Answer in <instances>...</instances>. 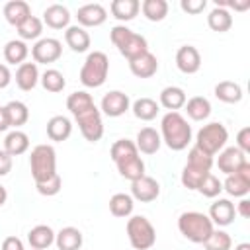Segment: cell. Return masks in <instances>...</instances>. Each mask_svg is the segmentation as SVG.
<instances>
[{
    "mask_svg": "<svg viewBox=\"0 0 250 250\" xmlns=\"http://www.w3.org/2000/svg\"><path fill=\"white\" fill-rule=\"evenodd\" d=\"M27 148H29V137L23 133V131H20V129H14V131H10L8 135H6V139H4V150L14 158V156H20V154H23V152H27Z\"/></svg>",
    "mask_w": 250,
    "mask_h": 250,
    "instance_id": "obj_30",
    "label": "cell"
},
{
    "mask_svg": "<svg viewBox=\"0 0 250 250\" xmlns=\"http://www.w3.org/2000/svg\"><path fill=\"white\" fill-rule=\"evenodd\" d=\"M160 139L170 150H184L191 143V125L180 111H168L160 119Z\"/></svg>",
    "mask_w": 250,
    "mask_h": 250,
    "instance_id": "obj_2",
    "label": "cell"
},
{
    "mask_svg": "<svg viewBox=\"0 0 250 250\" xmlns=\"http://www.w3.org/2000/svg\"><path fill=\"white\" fill-rule=\"evenodd\" d=\"M127 238H129V244L135 248V250H148L154 246L156 242V230L152 227V223L143 217V215H133L127 219Z\"/></svg>",
    "mask_w": 250,
    "mask_h": 250,
    "instance_id": "obj_7",
    "label": "cell"
},
{
    "mask_svg": "<svg viewBox=\"0 0 250 250\" xmlns=\"http://www.w3.org/2000/svg\"><path fill=\"white\" fill-rule=\"evenodd\" d=\"M82 242L84 236L76 227H64L55 234V244L59 250H80Z\"/></svg>",
    "mask_w": 250,
    "mask_h": 250,
    "instance_id": "obj_23",
    "label": "cell"
},
{
    "mask_svg": "<svg viewBox=\"0 0 250 250\" xmlns=\"http://www.w3.org/2000/svg\"><path fill=\"white\" fill-rule=\"evenodd\" d=\"M109 39L127 61H133L148 51L146 39L143 35L135 33L133 29H129L127 25H113L109 31Z\"/></svg>",
    "mask_w": 250,
    "mask_h": 250,
    "instance_id": "obj_4",
    "label": "cell"
},
{
    "mask_svg": "<svg viewBox=\"0 0 250 250\" xmlns=\"http://www.w3.org/2000/svg\"><path fill=\"white\" fill-rule=\"evenodd\" d=\"M64 41L74 53H86L90 49V33L80 25H68L64 31Z\"/></svg>",
    "mask_w": 250,
    "mask_h": 250,
    "instance_id": "obj_24",
    "label": "cell"
},
{
    "mask_svg": "<svg viewBox=\"0 0 250 250\" xmlns=\"http://www.w3.org/2000/svg\"><path fill=\"white\" fill-rule=\"evenodd\" d=\"M246 154L242 150H238L236 146H227L219 152V158H217V168L223 172V174H234L244 162H246Z\"/></svg>",
    "mask_w": 250,
    "mask_h": 250,
    "instance_id": "obj_16",
    "label": "cell"
},
{
    "mask_svg": "<svg viewBox=\"0 0 250 250\" xmlns=\"http://www.w3.org/2000/svg\"><path fill=\"white\" fill-rule=\"evenodd\" d=\"M234 215H236L234 203H232L230 199H227V197H219L217 201L211 203L207 217H209L211 223L217 225V227H229V225L234 221Z\"/></svg>",
    "mask_w": 250,
    "mask_h": 250,
    "instance_id": "obj_15",
    "label": "cell"
},
{
    "mask_svg": "<svg viewBox=\"0 0 250 250\" xmlns=\"http://www.w3.org/2000/svg\"><path fill=\"white\" fill-rule=\"evenodd\" d=\"M186 113L191 121H205L211 115V102L203 96H193L186 100Z\"/></svg>",
    "mask_w": 250,
    "mask_h": 250,
    "instance_id": "obj_29",
    "label": "cell"
},
{
    "mask_svg": "<svg viewBox=\"0 0 250 250\" xmlns=\"http://www.w3.org/2000/svg\"><path fill=\"white\" fill-rule=\"evenodd\" d=\"M27 55H29V47L21 39H10L4 45V59L10 64H18V66L23 64L25 59H27Z\"/></svg>",
    "mask_w": 250,
    "mask_h": 250,
    "instance_id": "obj_32",
    "label": "cell"
},
{
    "mask_svg": "<svg viewBox=\"0 0 250 250\" xmlns=\"http://www.w3.org/2000/svg\"><path fill=\"white\" fill-rule=\"evenodd\" d=\"M133 154H139V150H137L135 143L129 141V139H119L109 148V156H111L113 162H119V160L127 158V156H133Z\"/></svg>",
    "mask_w": 250,
    "mask_h": 250,
    "instance_id": "obj_40",
    "label": "cell"
},
{
    "mask_svg": "<svg viewBox=\"0 0 250 250\" xmlns=\"http://www.w3.org/2000/svg\"><path fill=\"white\" fill-rule=\"evenodd\" d=\"M197 191H199L203 197H217V195L223 191V182H221L217 176L207 174V176L201 180Z\"/></svg>",
    "mask_w": 250,
    "mask_h": 250,
    "instance_id": "obj_44",
    "label": "cell"
},
{
    "mask_svg": "<svg viewBox=\"0 0 250 250\" xmlns=\"http://www.w3.org/2000/svg\"><path fill=\"white\" fill-rule=\"evenodd\" d=\"M238 150H242L244 154H250V127H242L236 133V145Z\"/></svg>",
    "mask_w": 250,
    "mask_h": 250,
    "instance_id": "obj_47",
    "label": "cell"
},
{
    "mask_svg": "<svg viewBox=\"0 0 250 250\" xmlns=\"http://www.w3.org/2000/svg\"><path fill=\"white\" fill-rule=\"evenodd\" d=\"M131 109V100L125 92L121 90H111L107 92L102 102H100V111L105 113L107 117H121L125 111Z\"/></svg>",
    "mask_w": 250,
    "mask_h": 250,
    "instance_id": "obj_11",
    "label": "cell"
},
{
    "mask_svg": "<svg viewBox=\"0 0 250 250\" xmlns=\"http://www.w3.org/2000/svg\"><path fill=\"white\" fill-rule=\"evenodd\" d=\"M234 250H250V244L248 242H240V244L234 246Z\"/></svg>",
    "mask_w": 250,
    "mask_h": 250,
    "instance_id": "obj_54",
    "label": "cell"
},
{
    "mask_svg": "<svg viewBox=\"0 0 250 250\" xmlns=\"http://www.w3.org/2000/svg\"><path fill=\"white\" fill-rule=\"evenodd\" d=\"M180 8H182L186 14L197 16V14H201V12L207 8V0H182V2H180Z\"/></svg>",
    "mask_w": 250,
    "mask_h": 250,
    "instance_id": "obj_46",
    "label": "cell"
},
{
    "mask_svg": "<svg viewBox=\"0 0 250 250\" xmlns=\"http://www.w3.org/2000/svg\"><path fill=\"white\" fill-rule=\"evenodd\" d=\"M223 189L232 197H246L250 193V162L246 160L234 174H229L223 182Z\"/></svg>",
    "mask_w": 250,
    "mask_h": 250,
    "instance_id": "obj_10",
    "label": "cell"
},
{
    "mask_svg": "<svg viewBox=\"0 0 250 250\" xmlns=\"http://www.w3.org/2000/svg\"><path fill=\"white\" fill-rule=\"evenodd\" d=\"M131 111H133V115H135L137 119H141V121H152V119L158 115L160 105H158L156 100H152V98H139V100L133 102Z\"/></svg>",
    "mask_w": 250,
    "mask_h": 250,
    "instance_id": "obj_34",
    "label": "cell"
},
{
    "mask_svg": "<svg viewBox=\"0 0 250 250\" xmlns=\"http://www.w3.org/2000/svg\"><path fill=\"white\" fill-rule=\"evenodd\" d=\"M207 174H211V172H205V170H199V168H193V166L186 164L184 170H182V178H180V180H182V186H184V188H188V189H197L199 184H201V180H203Z\"/></svg>",
    "mask_w": 250,
    "mask_h": 250,
    "instance_id": "obj_43",
    "label": "cell"
},
{
    "mask_svg": "<svg viewBox=\"0 0 250 250\" xmlns=\"http://www.w3.org/2000/svg\"><path fill=\"white\" fill-rule=\"evenodd\" d=\"M10 129V121H8V113H6V107L0 105V133L8 131Z\"/></svg>",
    "mask_w": 250,
    "mask_h": 250,
    "instance_id": "obj_52",
    "label": "cell"
},
{
    "mask_svg": "<svg viewBox=\"0 0 250 250\" xmlns=\"http://www.w3.org/2000/svg\"><path fill=\"white\" fill-rule=\"evenodd\" d=\"M31 250H35V248H31Z\"/></svg>",
    "mask_w": 250,
    "mask_h": 250,
    "instance_id": "obj_55",
    "label": "cell"
},
{
    "mask_svg": "<svg viewBox=\"0 0 250 250\" xmlns=\"http://www.w3.org/2000/svg\"><path fill=\"white\" fill-rule=\"evenodd\" d=\"M203 246H205V250H230L232 248V238H230L229 232L217 229L209 234V238L203 242Z\"/></svg>",
    "mask_w": 250,
    "mask_h": 250,
    "instance_id": "obj_41",
    "label": "cell"
},
{
    "mask_svg": "<svg viewBox=\"0 0 250 250\" xmlns=\"http://www.w3.org/2000/svg\"><path fill=\"white\" fill-rule=\"evenodd\" d=\"M61 55H62V45L55 37H43L35 41V45L31 47V57L35 64H51L59 61Z\"/></svg>",
    "mask_w": 250,
    "mask_h": 250,
    "instance_id": "obj_9",
    "label": "cell"
},
{
    "mask_svg": "<svg viewBox=\"0 0 250 250\" xmlns=\"http://www.w3.org/2000/svg\"><path fill=\"white\" fill-rule=\"evenodd\" d=\"M66 109L72 113L82 137L88 143H98L104 137L102 111L96 107V104L88 92H84V90L72 92L66 98Z\"/></svg>",
    "mask_w": 250,
    "mask_h": 250,
    "instance_id": "obj_1",
    "label": "cell"
},
{
    "mask_svg": "<svg viewBox=\"0 0 250 250\" xmlns=\"http://www.w3.org/2000/svg\"><path fill=\"white\" fill-rule=\"evenodd\" d=\"M109 10L113 14L115 20L119 21H131L137 18L139 10H141V2L139 0H113L109 4Z\"/></svg>",
    "mask_w": 250,
    "mask_h": 250,
    "instance_id": "obj_28",
    "label": "cell"
},
{
    "mask_svg": "<svg viewBox=\"0 0 250 250\" xmlns=\"http://www.w3.org/2000/svg\"><path fill=\"white\" fill-rule=\"evenodd\" d=\"M29 168L35 184L45 182L57 174V152L51 145H37L29 156Z\"/></svg>",
    "mask_w": 250,
    "mask_h": 250,
    "instance_id": "obj_6",
    "label": "cell"
},
{
    "mask_svg": "<svg viewBox=\"0 0 250 250\" xmlns=\"http://www.w3.org/2000/svg\"><path fill=\"white\" fill-rule=\"evenodd\" d=\"M61 188H62V180H61L59 174H55L53 178H49V180H45V182L35 184V189H37L41 195H47V197L57 195V193L61 191Z\"/></svg>",
    "mask_w": 250,
    "mask_h": 250,
    "instance_id": "obj_45",
    "label": "cell"
},
{
    "mask_svg": "<svg viewBox=\"0 0 250 250\" xmlns=\"http://www.w3.org/2000/svg\"><path fill=\"white\" fill-rule=\"evenodd\" d=\"M176 66L184 74H195L201 68V55L193 45H182L176 51Z\"/></svg>",
    "mask_w": 250,
    "mask_h": 250,
    "instance_id": "obj_14",
    "label": "cell"
},
{
    "mask_svg": "<svg viewBox=\"0 0 250 250\" xmlns=\"http://www.w3.org/2000/svg\"><path fill=\"white\" fill-rule=\"evenodd\" d=\"M115 166H117V172L125 180H129V182H135V180H139V178L145 176V162H143V158L139 154L127 156V158L115 162Z\"/></svg>",
    "mask_w": 250,
    "mask_h": 250,
    "instance_id": "obj_22",
    "label": "cell"
},
{
    "mask_svg": "<svg viewBox=\"0 0 250 250\" xmlns=\"http://www.w3.org/2000/svg\"><path fill=\"white\" fill-rule=\"evenodd\" d=\"M76 20H78V25L84 27V29L86 27H98V25H102L107 20V10L102 4H98V2L84 4V6L78 8Z\"/></svg>",
    "mask_w": 250,
    "mask_h": 250,
    "instance_id": "obj_13",
    "label": "cell"
},
{
    "mask_svg": "<svg viewBox=\"0 0 250 250\" xmlns=\"http://www.w3.org/2000/svg\"><path fill=\"white\" fill-rule=\"evenodd\" d=\"M129 70H131L137 78H150V76H154L156 70H158V59H156L150 51H146L145 55H141V57L129 61Z\"/></svg>",
    "mask_w": 250,
    "mask_h": 250,
    "instance_id": "obj_17",
    "label": "cell"
},
{
    "mask_svg": "<svg viewBox=\"0 0 250 250\" xmlns=\"http://www.w3.org/2000/svg\"><path fill=\"white\" fill-rule=\"evenodd\" d=\"M39 78H41V74H39V68H37L35 62H23V64H20L18 70H16V84H18V88L23 90V92L33 90V88L37 86Z\"/></svg>",
    "mask_w": 250,
    "mask_h": 250,
    "instance_id": "obj_20",
    "label": "cell"
},
{
    "mask_svg": "<svg viewBox=\"0 0 250 250\" xmlns=\"http://www.w3.org/2000/svg\"><path fill=\"white\" fill-rule=\"evenodd\" d=\"M227 141H229V131L219 121H213V123L203 125L197 131V135H195V146L201 148L203 152L211 154V156H215L217 152H221L225 148Z\"/></svg>",
    "mask_w": 250,
    "mask_h": 250,
    "instance_id": "obj_8",
    "label": "cell"
},
{
    "mask_svg": "<svg viewBox=\"0 0 250 250\" xmlns=\"http://www.w3.org/2000/svg\"><path fill=\"white\" fill-rule=\"evenodd\" d=\"M12 164H14V162H12V156L2 148V150H0V178H2V176H8V174L12 172Z\"/></svg>",
    "mask_w": 250,
    "mask_h": 250,
    "instance_id": "obj_48",
    "label": "cell"
},
{
    "mask_svg": "<svg viewBox=\"0 0 250 250\" xmlns=\"http://www.w3.org/2000/svg\"><path fill=\"white\" fill-rule=\"evenodd\" d=\"M43 21L51 29H66L70 23V12L62 4H51L43 12Z\"/></svg>",
    "mask_w": 250,
    "mask_h": 250,
    "instance_id": "obj_18",
    "label": "cell"
},
{
    "mask_svg": "<svg viewBox=\"0 0 250 250\" xmlns=\"http://www.w3.org/2000/svg\"><path fill=\"white\" fill-rule=\"evenodd\" d=\"M178 230L189 242L203 244L209 238V234L215 230V225L211 223V219L205 213H199V211H184L178 217Z\"/></svg>",
    "mask_w": 250,
    "mask_h": 250,
    "instance_id": "obj_3",
    "label": "cell"
},
{
    "mask_svg": "<svg viewBox=\"0 0 250 250\" xmlns=\"http://www.w3.org/2000/svg\"><path fill=\"white\" fill-rule=\"evenodd\" d=\"M242 88L240 84L232 82V80H223L215 86V98L225 102V104H238L242 100Z\"/></svg>",
    "mask_w": 250,
    "mask_h": 250,
    "instance_id": "obj_33",
    "label": "cell"
},
{
    "mask_svg": "<svg viewBox=\"0 0 250 250\" xmlns=\"http://www.w3.org/2000/svg\"><path fill=\"white\" fill-rule=\"evenodd\" d=\"M160 195V184L150 178V176H143L135 182H131V197L141 201V203H150Z\"/></svg>",
    "mask_w": 250,
    "mask_h": 250,
    "instance_id": "obj_12",
    "label": "cell"
},
{
    "mask_svg": "<svg viewBox=\"0 0 250 250\" xmlns=\"http://www.w3.org/2000/svg\"><path fill=\"white\" fill-rule=\"evenodd\" d=\"M16 29H18V35H20L21 41H33V39L39 41V37H41V33H43V21H41L39 18H35V16H29V18H27L21 25H18Z\"/></svg>",
    "mask_w": 250,
    "mask_h": 250,
    "instance_id": "obj_39",
    "label": "cell"
},
{
    "mask_svg": "<svg viewBox=\"0 0 250 250\" xmlns=\"http://www.w3.org/2000/svg\"><path fill=\"white\" fill-rule=\"evenodd\" d=\"M186 164L195 166V168L205 170V172H211L213 156H211V154H207V152H203L201 148H197V146L193 145V146L189 148V152H188V162H186Z\"/></svg>",
    "mask_w": 250,
    "mask_h": 250,
    "instance_id": "obj_42",
    "label": "cell"
},
{
    "mask_svg": "<svg viewBox=\"0 0 250 250\" xmlns=\"http://www.w3.org/2000/svg\"><path fill=\"white\" fill-rule=\"evenodd\" d=\"M133 207H135V199L129 195V193H113L109 197V213L113 217H129L133 213Z\"/></svg>",
    "mask_w": 250,
    "mask_h": 250,
    "instance_id": "obj_35",
    "label": "cell"
},
{
    "mask_svg": "<svg viewBox=\"0 0 250 250\" xmlns=\"http://www.w3.org/2000/svg\"><path fill=\"white\" fill-rule=\"evenodd\" d=\"M72 133V123L68 117L64 115H53L49 121H47V137L55 143H62L70 137Z\"/></svg>",
    "mask_w": 250,
    "mask_h": 250,
    "instance_id": "obj_21",
    "label": "cell"
},
{
    "mask_svg": "<svg viewBox=\"0 0 250 250\" xmlns=\"http://www.w3.org/2000/svg\"><path fill=\"white\" fill-rule=\"evenodd\" d=\"M0 250H25V248H23V242L18 236H6L2 240V248Z\"/></svg>",
    "mask_w": 250,
    "mask_h": 250,
    "instance_id": "obj_49",
    "label": "cell"
},
{
    "mask_svg": "<svg viewBox=\"0 0 250 250\" xmlns=\"http://www.w3.org/2000/svg\"><path fill=\"white\" fill-rule=\"evenodd\" d=\"M6 199H8V191H6V188L0 184V207L6 203Z\"/></svg>",
    "mask_w": 250,
    "mask_h": 250,
    "instance_id": "obj_53",
    "label": "cell"
},
{
    "mask_svg": "<svg viewBox=\"0 0 250 250\" xmlns=\"http://www.w3.org/2000/svg\"><path fill=\"white\" fill-rule=\"evenodd\" d=\"M141 10L148 21H162L168 16V2L166 0H145L141 4Z\"/></svg>",
    "mask_w": 250,
    "mask_h": 250,
    "instance_id": "obj_37",
    "label": "cell"
},
{
    "mask_svg": "<svg viewBox=\"0 0 250 250\" xmlns=\"http://www.w3.org/2000/svg\"><path fill=\"white\" fill-rule=\"evenodd\" d=\"M236 215H240L242 219H248L250 217V199H246V197H242L240 201H238V205H236Z\"/></svg>",
    "mask_w": 250,
    "mask_h": 250,
    "instance_id": "obj_50",
    "label": "cell"
},
{
    "mask_svg": "<svg viewBox=\"0 0 250 250\" xmlns=\"http://www.w3.org/2000/svg\"><path fill=\"white\" fill-rule=\"evenodd\" d=\"M10 82H12V72H10V68L0 62V90L6 88Z\"/></svg>",
    "mask_w": 250,
    "mask_h": 250,
    "instance_id": "obj_51",
    "label": "cell"
},
{
    "mask_svg": "<svg viewBox=\"0 0 250 250\" xmlns=\"http://www.w3.org/2000/svg\"><path fill=\"white\" fill-rule=\"evenodd\" d=\"M158 100H160V105H162L164 109H168V111H178L180 107L186 105L188 96H186V92H184L180 86H166V88H162Z\"/></svg>",
    "mask_w": 250,
    "mask_h": 250,
    "instance_id": "obj_27",
    "label": "cell"
},
{
    "mask_svg": "<svg viewBox=\"0 0 250 250\" xmlns=\"http://www.w3.org/2000/svg\"><path fill=\"white\" fill-rule=\"evenodd\" d=\"M207 25L217 33H225V31H229L232 27V16H230V12L227 8L215 4V8L207 16Z\"/></svg>",
    "mask_w": 250,
    "mask_h": 250,
    "instance_id": "obj_31",
    "label": "cell"
},
{
    "mask_svg": "<svg viewBox=\"0 0 250 250\" xmlns=\"http://www.w3.org/2000/svg\"><path fill=\"white\" fill-rule=\"evenodd\" d=\"M29 16H31V8H29V4L23 2V0H12V2H8V4L4 6V18H6V21H8L10 25H14V27L21 25Z\"/></svg>",
    "mask_w": 250,
    "mask_h": 250,
    "instance_id": "obj_25",
    "label": "cell"
},
{
    "mask_svg": "<svg viewBox=\"0 0 250 250\" xmlns=\"http://www.w3.org/2000/svg\"><path fill=\"white\" fill-rule=\"evenodd\" d=\"M4 107H6V113H8L10 127L18 129V127H21V125L27 123V119H29V109H27V105H25L23 102L12 100V102H8Z\"/></svg>",
    "mask_w": 250,
    "mask_h": 250,
    "instance_id": "obj_36",
    "label": "cell"
},
{
    "mask_svg": "<svg viewBox=\"0 0 250 250\" xmlns=\"http://www.w3.org/2000/svg\"><path fill=\"white\" fill-rule=\"evenodd\" d=\"M27 242L35 250H45L55 244V230L49 225H37L27 232Z\"/></svg>",
    "mask_w": 250,
    "mask_h": 250,
    "instance_id": "obj_26",
    "label": "cell"
},
{
    "mask_svg": "<svg viewBox=\"0 0 250 250\" xmlns=\"http://www.w3.org/2000/svg\"><path fill=\"white\" fill-rule=\"evenodd\" d=\"M109 72V59L102 51L88 53L82 68H80V82L86 88H100L107 80Z\"/></svg>",
    "mask_w": 250,
    "mask_h": 250,
    "instance_id": "obj_5",
    "label": "cell"
},
{
    "mask_svg": "<svg viewBox=\"0 0 250 250\" xmlns=\"http://www.w3.org/2000/svg\"><path fill=\"white\" fill-rule=\"evenodd\" d=\"M162 145V139H160V133L152 127H143L139 133H137V150L143 152V154H156L158 148Z\"/></svg>",
    "mask_w": 250,
    "mask_h": 250,
    "instance_id": "obj_19",
    "label": "cell"
},
{
    "mask_svg": "<svg viewBox=\"0 0 250 250\" xmlns=\"http://www.w3.org/2000/svg\"><path fill=\"white\" fill-rule=\"evenodd\" d=\"M39 82H41V86H43L47 92H51V94L62 92V90H64V86H66L64 74H62L61 70H57V68H47V70L41 74Z\"/></svg>",
    "mask_w": 250,
    "mask_h": 250,
    "instance_id": "obj_38",
    "label": "cell"
}]
</instances>
